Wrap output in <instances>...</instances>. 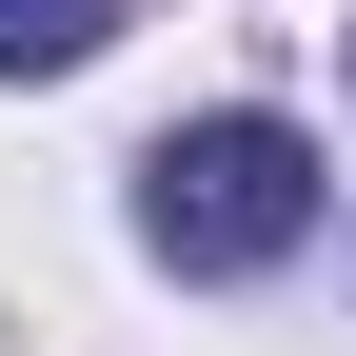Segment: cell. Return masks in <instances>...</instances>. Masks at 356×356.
<instances>
[{
    "label": "cell",
    "instance_id": "obj_1",
    "mask_svg": "<svg viewBox=\"0 0 356 356\" xmlns=\"http://www.w3.org/2000/svg\"><path fill=\"white\" fill-rule=\"evenodd\" d=\"M139 238H159V277H277L297 238H317V139L297 119H178V139L139 159Z\"/></svg>",
    "mask_w": 356,
    "mask_h": 356
},
{
    "label": "cell",
    "instance_id": "obj_2",
    "mask_svg": "<svg viewBox=\"0 0 356 356\" xmlns=\"http://www.w3.org/2000/svg\"><path fill=\"white\" fill-rule=\"evenodd\" d=\"M99 40H119V0H0V79H60Z\"/></svg>",
    "mask_w": 356,
    "mask_h": 356
}]
</instances>
